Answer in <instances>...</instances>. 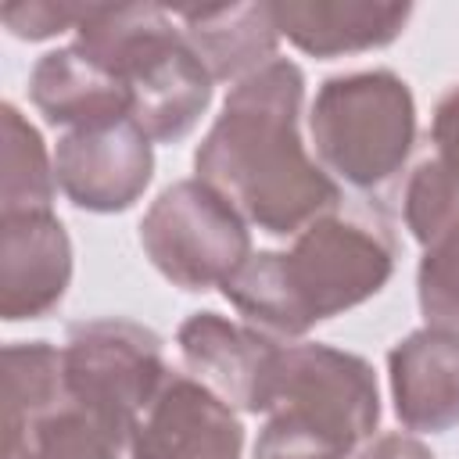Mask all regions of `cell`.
<instances>
[{
  "label": "cell",
  "mask_w": 459,
  "mask_h": 459,
  "mask_svg": "<svg viewBox=\"0 0 459 459\" xmlns=\"http://www.w3.org/2000/svg\"><path fill=\"white\" fill-rule=\"evenodd\" d=\"M301 104L305 72L273 57L230 86L222 115L194 151L197 179L273 237H298L341 208L337 179L301 143Z\"/></svg>",
  "instance_id": "cell-1"
},
{
  "label": "cell",
  "mask_w": 459,
  "mask_h": 459,
  "mask_svg": "<svg viewBox=\"0 0 459 459\" xmlns=\"http://www.w3.org/2000/svg\"><path fill=\"white\" fill-rule=\"evenodd\" d=\"M394 258L398 247L384 222L337 208L305 226L287 251L251 255L222 283V298L247 326L276 341H298L316 323L380 294Z\"/></svg>",
  "instance_id": "cell-2"
},
{
  "label": "cell",
  "mask_w": 459,
  "mask_h": 459,
  "mask_svg": "<svg viewBox=\"0 0 459 459\" xmlns=\"http://www.w3.org/2000/svg\"><path fill=\"white\" fill-rule=\"evenodd\" d=\"M75 43L126 82L129 122L151 143L183 140L212 104L215 79L158 4H86Z\"/></svg>",
  "instance_id": "cell-3"
},
{
  "label": "cell",
  "mask_w": 459,
  "mask_h": 459,
  "mask_svg": "<svg viewBox=\"0 0 459 459\" xmlns=\"http://www.w3.org/2000/svg\"><path fill=\"white\" fill-rule=\"evenodd\" d=\"M377 423L380 387L362 355L319 341L287 344L255 459H348Z\"/></svg>",
  "instance_id": "cell-4"
},
{
  "label": "cell",
  "mask_w": 459,
  "mask_h": 459,
  "mask_svg": "<svg viewBox=\"0 0 459 459\" xmlns=\"http://www.w3.org/2000/svg\"><path fill=\"white\" fill-rule=\"evenodd\" d=\"M308 133L333 179L377 190L402 172L416 143L412 90L391 68L330 75L308 108Z\"/></svg>",
  "instance_id": "cell-5"
},
{
  "label": "cell",
  "mask_w": 459,
  "mask_h": 459,
  "mask_svg": "<svg viewBox=\"0 0 459 459\" xmlns=\"http://www.w3.org/2000/svg\"><path fill=\"white\" fill-rule=\"evenodd\" d=\"M129 434L72 398L65 348L50 341H14L4 348L0 459H122Z\"/></svg>",
  "instance_id": "cell-6"
},
{
  "label": "cell",
  "mask_w": 459,
  "mask_h": 459,
  "mask_svg": "<svg viewBox=\"0 0 459 459\" xmlns=\"http://www.w3.org/2000/svg\"><path fill=\"white\" fill-rule=\"evenodd\" d=\"M140 244L151 265L183 290L222 287L251 258L247 222L197 176L165 186L151 201L140 219Z\"/></svg>",
  "instance_id": "cell-7"
},
{
  "label": "cell",
  "mask_w": 459,
  "mask_h": 459,
  "mask_svg": "<svg viewBox=\"0 0 459 459\" xmlns=\"http://www.w3.org/2000/svg\"><path fill=\"white\" fill-rule=\"evenodd\" d=\"M61 348L72 398L126 430L136 427L140 412L172 373L165 366L161 337L151 326L118 316L68 326V341Z\"/></svg>",
  "instance_id": "cell-8"
},
{
  "label": "cell",
  "mask_w": 459,
  "mask_h": 459,
  "mask_svg": "<svg viewBox=\"0 0 459 459\" xmlns=\"http://www.w3.org/2000/svg\"><path fill=\"white\" fill-rule=\"evenodd\" d=\"M176 344L194 380L215 391L230 409L269 412L287 344L219 312H190L176 330Z\"/></svg>",
  "instance_id": "cell-9"
},
{
  "label": "cell",
  "mask_w": 459,
  "mask_h": 459,
  "mask_svg": "<svg viewBox=\"0 0 459 459\" xmlns=\"http://www.w3.org/2000/svg\"><path fill=\"white\" fill-rule=\"evenodd\" d=\"M154 176V143L133 122L72 129L54 147L57 190L82 212L133 208Z\"/></svg>",
  "instance_id": "cell-10"
},
{
  "label": "cell",
  "mask_w": 459,
  "mask_h": 459,
  "mask_svg": "<svg viewBox=\"0 0 459 459\" xmlns=\"http://www.w3.org/2000/svg\"><path fill=\"white\" fill-rule=\"evenodd\" d=\"M237 412L186 373H169L129 434V459H240Z\"/></svg>",
  "instance_id": "cell-11"
},
{
  "label": "cell",
  "mask_w": 459,
  "mask_h": 459,
  "mask_svg": "<svg viewBox=\"0 0 459 459\" xmlns=\"http://www.w3.org/2000/svg\"><path fill=\"white\" fill-rule=\"evenodd\" d=\"M72 283V240L54 212L0 215V316L43 319Z\"/></svg>",
  "instance_id": "cell-12"
},
{
  "label": "cell",
  "mask_w": 459,
  "mask_h": 459,
  "mask_svg": "<svg viewBox=\"0 0 459 459\" xmlns=\"http://www.w3.org/2000/svg\"><path fill=\"white\" fill-rule=\"evenodd\" d=\"M394 416L405 430L441 434L459 427V337L412 330L387 351Z\"/></svg>",
  "instance_id": "cell-13"
},
{
  "label": "cell",
  "mask_w": 459,
  "mask_h": 459,
  "mask_svg": "<svg viewBox=\"0 0 459 459\" xmlns=\"http://www.w3.org/2000/svg\"><path fill=\"white\" fill-rule=\"evenodd\" d=\"M29 97L47 126H57L65 133L129 122L126 82L97 57H90L79 43L47 50L32 65Z\"/></svg>",
  "instance_id": "cell-14"
},
{
  "label": "cell",
  "mask_w": 459,
  "mask_h": 459,
  "mask_svg": "<svg viewBox=\"0 0 459 459\" xmlns=\"http://www.w3.org/2000/svg\"><path fill=\"white\" fill-rule=\"evenodd\" d=\"M412 18V4L380 0H280L273 22L308 57H341L387 47Z\"/></svg>",
  "instance_id": "cell-15"
},
{
  "label": "cell",
  "mask_w": 459,
  "mask_h": 459,
  "mask_svg": "<svg viewBox=\"0 0 459 459\" xmlns=\"http://www.w3.org/2000/svg\"><path fill=\"white\" fill-rule=\"evenodd\" d=\"M172 18L215 82H240L276 57L280 29L273 4L176 7Z\"/></svg>",
  "instance_id": "cell-16"
},
{
  "label": "cell",
  "mask_w": 459,
  "mask_h": 459,
  "mask_svg": "<svg viewBox=\"0 0 459 459\" xmlns=\"http://www.w3.org/2000/svg\"><path fill=\"white\" fill-rule=\"evenodd\" d=\"M4 165H0V215L50 212L54 204V158L43 147L39 129L7 100L0 108Z\"/></svg>",
  "instance_id": "cell-17"
},
{
  "label": "cell",
  "mask_w": 459,
  "mask_h": 459,
  "mask_svg": "<svg viewBox=\"0 0 459 459\" xmlns=\"http://www.w3.org/2000/svg\"><path fill=\"white\" fill-rule=\"evenodd\" d=\"M416 298L430 330L459 337V222L423 247Z\"/></svg>",
  "instance_id": "cell-18"
},
{
  "label": "cell",
  "mask_w": 459,
  "mask_h": 459,
  "mask_svg": "<svg viewBox=\"0 0 459 459\" xmlns=\"http://www.w3.org/2000/svg\"><path fill=\"white\" fill-rule=\"evenodd\" d=\"M402 212H405L409 233L423 247L434 237H441L448 226L459 222V183L445 172V165L437 158H423L412 169V176L405 183Z\"/></svg>",
  "instance_id": "cell-19"
},
{
  "label": "cell",
  "mask_w": 459,
  "mask_h": 459,
  "mask_svg": "<svg viewBox=\"0 0 459 459\" xmlns=\"http://www.w3.org/2000/svg\"><path fill=\"white\" fill-rule=\"evenodd\" d=\"M86 4H75V0H29V4H7L0 11L4 25L11 36L18 39H50L57 32H75L79 18H82Z\"/></svg>",
  "instance_id": "cell-20"
},
{
  "label": "cell",
  "mask_w": 459,
  "mask_h": 459,
  "mask_svg": "<svg viewBox=\"0 0 459 459\" xmlns=\"http://www.w3.org/2000/svg\"><path fill=\"white\" fill-rule=\"evenodd\" d=\"M430 143L434 158L445 165V172L459 183V82L437 100L430 118Z\"/></svg>",
  "instance_id": "cell-21"
},
{
  "label": "cell",
  "mask_w": 459,
  "mask_h": 459,
  "mask_svg": "<svg viewBox=\"0 0 459 459\" xmlns=\"http://www.w3.org/2000/svg\"><path fill=\"white\" fill-rule=\"evenodd\" d=\"M355 459H437V455L420 437L402 434V430H391V434L373 437Z\"/></svg>",
  "instance_id": "cell-22"
}]
</instances>
